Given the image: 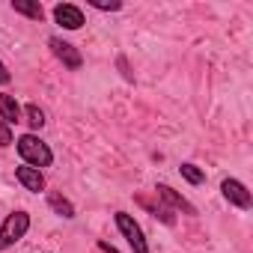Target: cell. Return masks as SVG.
Masks as SVG:
<instances>
[{"label":"cell","mask_w":253,"mask_h":253,"mask_svg":"<svg viewBox=\"0 0 253 253\" xmlns=\"http://www.w3.org/2000/svg\"><path fill=\"white\" fill-rule=\"evenodd\" d=\"M21 113L27 116V122H30V128H33V131H39L42 125H45V113H42V110H39L36 104H27V107H24Z\"/></svg>","instance_id":"cell-13"},{"label":"cell","mask_w":253,"mask_h":253,"mask_svg":"<svg viewBox=\"0 0 253 253\" xmlns=\"http://www.w3.org/2000/svg\"><path fill=\"white\" fill-rule=\"evenodd\" d=\"M179 173H182V179H185V182H191V185H203V182H206V173H203L197 164H182V167H179Z\"/></svg>","instance_id":"cell-12"},{"label":"cell","mask_w":253,"mask_h":253,"mask_svg":"<svg viewBox=\"0 0 253 253\" xmlns=\"http://www.w3.org/2000/svg\"><path fill=\"white\" fill-rule=\"evenodd\" d=\"M48 45H51V51H54V57L57 60H63V66L66 69H81V54H78V48L75 45H69V42H63L60 36H51L48 39Z\"/></svg>","instance_id":"cell-4"},{"label":"cell","mask_w":253,"mask_h":253,"mask_svg":"<svg viewBox=\"0 0 253 253\" xmlns=\"http://www.w3.org/2000/svg\"><path fill=\"white\" fill-rule=\"evenodd\" d=\"M116 229L122 232V238L128 241V247H131L134 253H152V250H149V241H146V235H143V229H140V223L134 220V214L116 211Z\"/></svg>","instance_id":"cell-2"},{"label":"cell","mask_w":253,"mask_h":253,"mask_svg":"<svg viewBox=\"0 0 253 253\" xmlns=\"http://www.w3.org/2000/svg\"><path fill=\"white\" fill-rule=\"evenodd\" d=\"M0 119H3L6 125L21 122V104H18L15 95H9V92H0Z\"/></svg>","instance_id":"cell-8"},{"label":"cell","mask_w":253,"mask_h":253,"mask_svg":"<svg viewBox=\"0 0 253 253\" xmlns=\"http://www.w3.org/2000/svg\"><path fill=\"white\" fill-rule=\"evenodd\" d=\"M12 81V75H9V69L3 66V63H0V84H9Z\"/></svg>","instance_id":"cell-16"},{"label":"cell","mask_w":253,"mask_h":253,"mask_svg":"<svg viewBox=\"0 0 253 253\" xmlns=\"http://www.w3.org/2000/svg\"><path fill=\"white\" fill-rule=\"evenodd\" d=\"M12 9L18 15L33 18V21H42L45 18V9H42V3H36V0H12Z\"/></svg>","instance_id":"cell-10"},{"label":"cell","mask_w":253,"mask_h":253,"mask_svg":"<svg viewBox=\"0 0 253 253\" xmlns=\"http://www.w3.org/2000/svg\"><path fill=\"white\" fill-rule=\"evenodd\" d=\"M9 143H15V137H12V128L0 119V146H9Z\"/></svg>","instance_id":"cell-15"},{"label":"cell","mask_w":253,"mask_h":253,"mask_svg":"<svg viewBox=\"0 0 253 253\" xmlns=\"http://www.w3.org/2000/svg\"><path fill=\"white\" fill-rule=\"evenodd\" d=\"M54 18H57V24L66 27V30H78V27L84 24V12H81L78 6H72V3H57V6H54Z\"/></svg>","instance_id":"cell-5"},{"label":"cell","mask_w":253,"mask_h":253,"mask_svg":"<svg viewBox=\"0 0 253 253\" xmlns=\"http://www.w3.org/2000/svg\"><path fill=\"white\" fill-rule=\"evenodd\" d=\"M15 146H18V155L24 158V164H30V167H51V161H54V152H51V146L48 143H42L36 134H21L18 140H15Z\"/></svg>","instance_id":"cell-1"},{"label":"cell","mask_w":253,"mask_h":253,"mask_svg":"<svg viewBox=\"0 0 253 253\" xmlns=\"http://www.w3.org/2000/svg\"><path fill=\"white\" fill-rule=\"evenodd\" d=\"M48 206H51L57 214H63V217H75V206H72L66 197H60V194H48Z\"/></svg>","instance_id":"cell-11"},{"label":"cell","mask_w":253,"mask_h":253,"mask_svg":"<svg viewBox=\"0 0 253 253\" xmlns=\"http://www.w3.org/2000/svg\"><path fill=\"white\" fill-rule=\"evenodd\" d=\"M220 191H223V197H226L232 206H238V209H250V191H247L238 179H223Z\"/></svg>","instance_id":"cell-6"},{"label":"cell","mask_w":253,"mask_h":253,"mask_svg":"<svg viewBox=\"0 0 253 253\" xmlns=\"http://www.w3.org/2000/svg\"><path fill=\"white\" fill-rule=\"evenodd\" d=\"M15 179H18L27 191H33V194L45 191V176H42V170H36V167H30V164L15 167Z\"/></svg>","instance_id":"cell-7"},{"label":"cell","mask_w":253,"mask_h":253,"mask_svg":"<svg viewBox=\"0 0 253 253\" xmlns=\"http://www.w3.org/2000/svg\"><path fill=\"white\" fill-rule=\"evenodd\" d=\"M155 194H158L161 200H167L170 206H176L179 211H188V214H194V206H191V203H188L185 197H179V194H176V191H173L170 185H158V188H155Z\"/></svg>","instance_id":"cell-9"},{"label":"cell","mask_w":253,"mask_h":253,"mask_svg":"<svg viewBox=\"0 0 253 253\" xmlns=\"http://www.w3.org/2000/svg\"><path fill=\"white\" fill-rule=\"evenodd\" d=\"M98 247H101V250H104V253H119V250H116V247H110V244H107V241H98Z\"/></svg>","instance_id":"cell-17"},{"label":"cell","mask_w":253,"mask_h":253,"mask_svg":"<svg viewBox=\"0 0 253 253\" xmlns=\"http://www.w3.org/2000/svg\"><path fill=\"white\" fill-rule=\"evenodd\" d=\"M27 229H30V214L27 211H12L3 220V226H0V250H6L15 241H21L27 235Z\"/></svg>","instance_id":"cell-3"},{"label":"cell","mask_w":253,"mask_h":253,"mask_svg":"<svg viewBox=\"0 0 253 253\" xmlns=\"http://www.w3.org/2000/svg\"><path fill=\"white\" fill-rule=\"evenodd\" d=\"M89 6H95V9H104V12H116V9H122V3H119V0H89Z\"/></svg>","instance_id":"cell-14"}]
</instances>
